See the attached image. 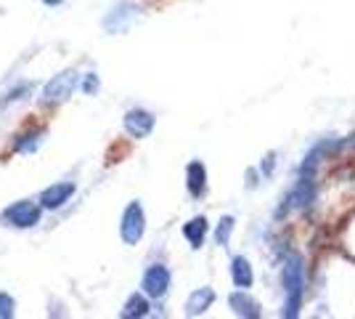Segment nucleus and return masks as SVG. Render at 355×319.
<instances>
[{"label": "nucleus", "instance_id": "nucleus-1", "mask_svg": "<svg viewBox=\"0 0 355 319\" xmlns=\"http://www.w3.org/2000/svg\"><path fill=\"white\" fill-rule=\"evenodd\" d=\"M284 288H286L284 317H297V314H300V306H302V295H305V266H302V259H300V256H289V259H286Z\"/></svg>", "mask_w": 355, "mask_h": 319}, {"label": "nucleus", "instance_id": "nucleus-2", "mask_svg": "<svg viewBox=\"0 0 355 319\" xmlns=\"http://www.w3.org/2000/svg\"><path fill=\"white\" fill-rule=\"evenodd\" d=\"M43 205L32 202V199H19L14 205H8L6 211L0 213V221L6 227H14V229H32L40 224V215H43Z\"/></svg>", "mask_w": 355, "mask_h": 319}, {"label": "nucleus", "instance_id": "nucleus-3", "mask_svg": "<svg viewBox=\"0 0 355 319\" xmlns=\"http://www.w3.org/2000/svg\"><path fill=\"white\" fill-rule=\"evenodd\" d=\"M146 234V213H144V205L133 199L128 202V208L122 211V218H119V237L125 245H138Z\"/></svg>", "mask_w": 355, "mask_h": 319}, {"label": "nucleus", "instance_id": "nucleus-4", "mask_svg": "<svg viewBox=\"0 0 355 319\" xmlns=\"http://www.w3.org/2000/svg\"><path fill=\"white\" fill-rule=\"evenodd\" d=\"M80 85V75L74 69H64L59 75H53L43 88L45 104H64L67 99H72V93Z\"/></svg>", "mask_w": 355, "mask_h": 319}, {"label": "nucleus", "instance_id": "nucleus-5", "mask_svg": "<svg viewBox=\"0 0 355 319\" xmlns=\"http://www.w3.org/2000/svg\"><path fill=\"white\" fill-rule=\"evenodd\" d=\"M170 282H173L170 269H167L164 263H154V266H148L146 272H144L141 290L146 293L148 298H164L167 290H170Z\"/></svg>", "mask_w": 355, "mask_h": 319}, {"label": "nucleus", "instance_id": "nucleus-6", "mask_svg": "<svg viewBox=\"0 0 355 319\" xmlns=\"http://www.w3.org/2000/svg\"><path fill=\"white\" fill-rule=\"evenodd\" d=\"M122 125H125V133H128V136L146 138V136H151V131H154V125H157V117H154L148 109L135 106V109H128V112H125Z\"/></svg>", "mask_w": 355, "mask_h": 319}, {"label": "nucleus", "instance_id": "nucleus-7", "mask_svg": "<svg viewBox=\"0 0 355 319\" xmlns=\"http://www.w3.org/2000/svg\"><path fill=\"white\" fill-rule=\"evenodd\" d=\"M74 192H77V186L72 181L51 183L48 189H43V195H40V205H43L45 211H59V208H64L72 199Z\"/></svg>", "mask_w": 355, "mask_h": 319}, {"label": "nucleus", "instance_id": "nucleus-8", "mask_svg": "<svg viewBox=\"0 0 355 319\" xmlns=\"http://www.w3.org/2000/svg\"><path fill=\"white\" fill-rule=\"evenodd\" d=\"M186 186H189L191 197H205V192H207V167H205V163H199V160L189 163V167H186Z\"/></svg>", "mask_w": 355, "mask_h": 319}, {"label": "nucleus", "instance_id": "nucleus-9", "mask_svg": "<svg viewBox=\"0 0 355 319\" xmlns=\"http://www.w3.org/2000/svg\"><path fill=\"white\" fill-rule=\"evenodd\" d=\"M135 6H117L104 16V30L106 32H125L128 30V22L135 19Z\"/></svg>", "mask_w": 355, "mask_h": 319}, {"label": "nucleus", "instance_id": "nucleus-10", "mask_svg": "<svg viewBox=\"0 0 355 319\" xmlns=\"http://www.w3.org/2000/svg\"><path fill=\"white\" fill-rule=\"evenodd\" d=\"M212 304H215V290L212 288L193 290L191 295H189V301H186V314H189V317H199V314H205Z\"/></svg>", "mask_w": 355, "mask_h": 319}, {"label": "nucleus", "instance_id": "nucleus-11", "mask_svg": "<svg viewBox=\"0 0 355 319\" xmlns=\"http://www.w3.org/2000/svg\"><path fill=\"white\" fill-rule=\"evenodd\" d=\"M228 306L234 309V314L239 317H247V319H257L260 317V304L250 298L244 290H239V293H231V298H228Z\"/></svg>", "mask_w": 355, "mask_h": 319}, {"label": "nucleus", "instance_id": "nucleus-12", "mask_svg": "<svg viewBox=\"0 0 355 319\" xmlns=\"http://www.w3.org/2000/svg\"><path fill=\"white\" fill-rule=\"evenodd\" d=\"M148 295L146 293H133L128 301H125V306H122V311H119V317L122 319H144L148 317Z\"/></svg>", "mask_w": 355, "mask_h": 319}, {"label": "nucleus", "instance_id": "nucleus-13", "mask_svg": "<svg viewBox=\"0 0 355 319\" xmlns=\"http://www.w3.org/2000/svg\"><path fill=\"white\" fill-rule=\"evenodd\" d=\"M313 197H315V183L311 181V179H300V183H297L295 189H292V195H289V208H308L313 202Z\"/></svg>", "mask_w": 355, "mask_h": 319}, {"label": "nucleus", "instance_id": "nucleus-14", "mask_svg": "<svg viewBox=\"0 0 355 319\" xmlns=\"http://www.w3.org/2000/svg\"><path fill=\"white\" fill-rule=\"evenodd\" d=\"M207 218L205 215H196L189 224H183V237L189 240L191 247H202L205 245V237H207Z\"/></svg>", "mask_w": 355, "mask_h": 319}, {"label": "nucleus", "instance_id": "nucleus-15", "mask_svg": "<svg viewBox=\"0 0 355 319\" xmlns=\"http://www.w3.org/2000/svg\"><path fill=\"white\" fill-rule=\"evenodd\" d=\"M231 277H234V285L241 290L252 288V282H254V274H252V266L250 261L244 259V256H236L234 263H231Z\"/></svg>", "mask_w": 355, "mask_h": 319}, {"label": "nucleus", "instance_id": "nucleus-16", "mask_svg": "<svg viewBox=\"0 0 355 319\" xmlns=\"http://www.w3.org/2000/svg\"><path fill=\"white\" fill-rule=\"evenodd\" d=\"M40 141H43V131L21 133V136H16V141H14V152L16 154H30L40 147Z\"/></svg>", "mask_w": 355, "mask_h": 319}, {"label": "nucleus", "instance_id": "nucleus-17", "mask_svg": "<svg viewBox=\"0 0 355 319\" xmlns=\"http://www.w3.org/2000/svg\"><path fill=\"white\" fill-rule=\"evenodd\" d=\"M234 224H236V221H234L231 215H223L220 224H218V231H215V240H218V245H223V247L228 245V240H231V231H234Z\"/></svg>", "mask_w": 355, "mask_h": 319}, {"label": "nucleus", "instance_id": "nucleus-18", "mask_svg": "<svg viewBox=\"0 0 355 319\" xmlns=\"http://www.w3.org/2000/svg\"><path fill=\"white\" fill-rule=\"evenodd\" d=\"M32 93V85H27V83H21V85H16V88H11V91H6V96L0 99V104H14V101H21L24 96H30Z\"/></svg>", "mask_w": 355, "mask_h": 319}, {"label": "nucleus", "instance_id": "nucleus-19", "mask_svg": "<svg viewBox=\"0 0 355 319\" xmlns=\"http://www.w3.org/2000/svg\"><path fill=\"white\" fill-rule=\"evenodd\" d=\"M16 301L14 295H8V293H0V319H11L16 314Z\"/></svg>", "mask_w": 355, "mask_h": 319}, {"label": "nucleus", "instance_id": "nucleus-20", "mask_svg": "<svg viewBox=\"0 0 355 319\" xmlns=\"http://www.w3.org/2000/svg\"><path fill=\"white\" fill-rule=\"evenodd\" d=\"M80 88H83V93H85V96H96V93H98V88H101V80H98V75H96V72H88Z\"/></svg>", "mask_w": 355, "mask_h": 319}, {"label": "nucleus", "instance_id": "nucleus-21", "mask_svg": "<svg viewBox=\"0 0 355 319\" xmlns=\"http://www.w3.org/2000/svg\"><path fill=\"white\" fill-rule=\"evenodd\" d=\"M273 160H276V157H273V154H268L266 163H263V173H270V170H273Z\"/></svg>", "mask_w": 355, "mask_h": 319}, {"label": "nucleus", "instance_id": "nucleus-22", "mask_svg": "<svg viewBox=\"0 0 355 319\" xmlns=\"http://www.w3.org/2000/svg\"><path fill=\"white\" fill-rule=\"evenodd\" d=\"M40 3H45V6H48V8H56V6H61V3H64V0H40Z\"/></svg>", "mask_w": 355, "mask_h": 319}]
</instances>
